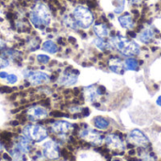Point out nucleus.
<instances>
[{"label":"nucleus","mask_w":161,"mask_h":161,"mask_svg":"<svg viewBox=\"0 0 161 161\" xmlns=\"http://www.w3.org/2000/svg\"><path fill=\"white\" fill-rule=\"evenodd\" d=\"M84 96L87 101L94 102L101 96V92L95 86H89L84 89Z\"/></svg>","instance_id":"f8f14e48"},{"label":"nucleus","mask_w":161,"mask_h":161,"mask_svg":"<svg viewBox=\"0 0 161 161\" xmlns=\"http://www.w3.org/2000/svg\"><path fill=\"white\" fill-rule=\"evenodd\" d=\"M73 14L76 25L82 28H88L93 23V15L92 11L84 6L75 7Z\"/></svg>","instance_id":"7ed1b4c3"},{"label":"nucleus","mask_w":161,"mask_h":161,"mask_svg":"<svg viewBox=\"0 0 161 161\" xmlns=\"http://www.w3.org/2000/svg\"><path fill=\"white\" fill-rule=\"evenodd\" d=\"M77 75L72 73H65L58 78V84L61 86H72L77 82Z\"/></svg>","instance_id":"4468645a"},{"label":"nucleus","mask_w":161,"mask_h":161,"mask_svg":"<svg viewBox=\"0 0 161 161\" xmlns=\"http://www.w3.org/2000/svg\"><path fill=\"white\" fill-rule=\"evenodd\" d=\"M23 134L29 141L33 140L37 142H41L47 138V131L45 127L39 125H26L23 130Z\"/></svg>","instance_id":"20e7f679"},{"label":"nucleus","mask_w":161,"mask_h":161,"mask_svg":"<svg viewBox=\"0 0 161 161\" xmlns=\"http://www.w3.org/2000/svg\"><path fill=\"white\" fill-rule=\"evenodd\" d=\"M108 67L113 73H116L118 75H122L125 72V62L122 59H120L118 58H113L109 59Z\"/></svg>","instance_id":"ddd939ff"},{"label":"nucleus","mask_w":161,"mask_h":161,"mask_svg":"<svg viewBox=\"0 0 161 161\" xmlns=\"http://www.w3.org/2000/svg\"><path fill=\"white\" fill-rule=\"evenodd\" d=\"M8 65V61L3 58H0V69H4Z\"/></svg>","instance_id":"393cba45"},{"label":"nucleus","mask_w":161,"mask_h":161,"mask_svg":"<svg viewBox=\"0 0 161 161\" xmlns=\"http://www.w3.org/2000/svg\"><path fill=\"white\" fill-rule=\"evenodd\" d=\"M6 80L9 83V84H14L18 81V78L15 75H9L8 74L7 75V77H6Z\"/></svg>","instance_id":"b1692460"},{"label":"nucleus","mask_w":161,"mask_h":161,"mask_svg":"<svg viewBox=\"0 0 161 161\" xmlns=\"http://www.w3.org/2000/svg\"><path fill=\"white\" fill-rule=\"evenodd\" d=\"M94 44H95L99 49H101V50H105V49L107 48V46H108V43H107L102 38H97V39H95Z\"/></svg>","instance_id":"412c9836"},{"label":"nucleus","mask_w":161,"mask_h":161,"mask_svg":"<svg viewBox=\"0 0 161 161\" xmlns=\"http://www.w3.org/2000/svg\"><path fill=\"white\" fill-rule=\"evenodd\" d=\"M94 125L98 128V129H107L109 125V123L103 117H95L94 120Z\"/></svg>","instance_id":"6ab92c4d"},{"label":"nucleus","mask_w":161,"mask_h":161,"mask_svg":"<svg viewBox=\"0 0 161 161\" xmlns=\"http://www.w3.org/2000/svg\"><path fill=\"white\" fill-rule=\"evenodd\" d=\"M157 104H158L159 107H161V96H159V97L158 98V100H157Z\"/></svg>","instance_id":"bb28decb"},{"label":"nucleus","mask_w":161,"mask_h":161,"mask_svg":"<svg viewBox=\"0 0 161 161\" xmlns=\"http://www.w3.org/2000/svg\"><path fill=\"white\" fill-rule=\"evenodd\" d=\"M30 21L35 26H46L51 22V12L49 8L43 3H38L30 12Z\"/></svg>","instance_id":"f257e3e1"},{"label":"nucleus","mask_w":161,"mask_h":161,"mask_svg":"<svg viewBox=\"0 0 161 161\" xmlns=\"http://www.w3.org/2000/svg\"><path fill=\"white\" fill-rule=\"evenodd\" d=\"M154 37H155V33H154L153 29H151V28H149V27L144 28V29L140 33V35H139L140 40H141L142 42H144V43H148V42H152L153 39H154Z\"/></svg>","instance_id":"2eb2a0df"},{"label":"nucleus","mask_w":161,"mask_h":161,"mask_svg":"<svg viewBox=\"0 0 161 161\" xmlns=\"http://www.w3.org/2000/svg\"><path fill=\"white\" fill-rule=\"evenodd\" d=\"M110 43L113 47H115L120 53L126 57L136 56L140 52V47L138 43L133 41H130L123 36H115L111 38Z\"/></svg>","instance_id":"f03ea898"},{"label":"nucleus","mask_w":161,"mask_h":161,"mask_svg":"<svg viewBox=\"0 0 161 161\" xmlns=\"http://www.w3.org/2000/svg\"><path fill=\"white\" fill-rule=\"evenodd\" d=\"M25 77L32 84V85H41L49 81L50 76L42 72L36 71H25L24 73Z\"/></svg>","instance_id":"0eeeda50"},{"label":"nucleus","mask_w":161,"mask_h":161,"mask_svg":"<svg viewBox=\"0 0 161 161\" xmlns=\"http://www.w3.org/2000/svg\"><path fill=\"white\" fill-rule=\"evenodd\" d=\"M4 46H5V43H4V42H2V41L0 40V49H1V48H3Z\"/></svg>","instance_id":"cd10ccee"},{"label":"nucleus","mask_w":161,"mask_h":161,"mask_svg":"<svg viewBox=\"0 0 161 161\" xmlns=\"http://www.w3.org/2000/svg\"><path fill=\"white\" fill-rule=\"evenodd\" d=\"M93 31L96 34V36H98V38H106L108 36V28L107 27L106 25L104 24H96L93 26Z\"/></svg>","instance_id":"dca6fc26"},{"label":"nucleus","mask_w":161,"mask_h":161,"mask_svg":"<svg viewBox=\"0 0 161 161\" xmlns=\"http://www.w3.org/2000/svg\"><path fill=\"white\" fill-rule=\"evenodd\" d=\"M119 22L121 24V25L124 27V28H126V29H131L134 27V21H133V18L129 15V14H125L123 16H120L119 17Z\"/></svg>","instance_id":"f3484780"},{"label":"nucleus","mask_w":161,"mask_h":161,"mask_svg":"<svg viewBox=\"0 0 161 161\" xmlns=\"http://www.w3.org/2000/svg\"><path fill=\"white\" fill-rule=\"evenodd\" d=\"M42 49L44 51L50 53V54H55V53L58 52V48L57 44L54 42H52V41H46V42H44L42 43Z\"/></svg>","instance_id":"a211bd4d"},{"label":"nucleus","mask_w":161,"mask_h":161,"mask_svg":"<svg viewBox=\"0 0 161 161\" xmlns=\"http://www.w3.org/2000/svg\"><path fill=\"white\" fill-rule=\"evenodd\" d=\"M142 160L143 161H157L156 158H155L152 154H150V153H148V152H144V153L142 155Z\"/></svg>","instance_id":"4be33fe9"},{"label":"nucleus","mask_w":161,"mask_h":161,"mask_svg":"<svg viewBox=\"0 0 161 161\" xmlns=\"http://www.w3.org/2000/svg\"><path fill=\"white\" fill-rule=\"evenodd\" d=\"M125 69H127L129 71H136L139 67V64L136 59L129 58L125 61Z\"/></svg>","instance_id":"aec40b11"},{"label":"nucleus","mask_w":161,"mask_h":161,"mask_svg":"<svg viewBox=\"0 0 161 161\" xmlns=\"http://www.w3.org/2000/svg\"><path fill=\"white\" fill-rule=\"evenodd\" d=\"M7 75H8V74H7L6 72H1V73H0V77H1V78H3V79H6Z\"/></svg>","instance_id":"a878e982"},{"label":"nucleus","mask_w":161,"mask_h":161,"mask_svg":"<svg viewBox=\"0 0 161 161\" xmlns=\"http://www.w3.org/2000/svg\"><path fill=\"white\" fill-rule=\"evenodd\" d=\"M106 143L108 145V147L110 150L113 151H118V152H122L125 150V144L124 142L121 140L120 137H118L115 134H109L106 137Z\"/></svg>","instance_id":"1a4fd4ad"},{"label":"nucleus","mask_w":161,"mask_h":161,"mask_svg":"<svg viewBox=\"0 0 161 161\" xmlns=\"http://www.w3.org/2000/svg\"><path fill=\"white\" fill-rule=\"evenodd\" d=\"M72 128H73V125L66 121H58L51 125L52 131L59 136L66 135L72 130Z\"/></svg>","instance_id":"9b49d317"},{"label":"nucleus","mask_w":161,"mask_h":161,"mask_svg":"<svg viewBox=\"0 0 161 161\" xmlns=\"http://www.w3.org/2000/svg\"><path fill=\"white\" fill-rule=\"evenodd\" d=\"M131 2H133V3H136V2H138V0H130Z\"/></svg>","instance_id":"c85d7f7f"},{"label":"nucleus","mask_w":161,"mask_h":161,"mask_svg":"<svg viewBox=\"0 0 161 161\" xmlns=\"http://www.w3.org/2000/svg\"><path fill=\"white\" fill-rule=\"evenodd\" d=\"M79 136L84 141H86L92 144H94V145H100L103 142L102 135L99 132H97L96 130H93L92 128L82 129L79 133Z\"/></svg>","instance_id":"423d86ee"},{"label":"nucleus","mask_w":161,"mask_h":161,"mask_svg":"<svg viewBox=\"0 0 161 161\" xmlns=\"http://www.w3.org/2000/svg\"><path fill=\"white\" fill-rule=\"evenodd\" d=\"M42 152L45 158L49 159H57L59 157L58 144L53 141H46L42 144Z\"/></svg>","instance_id":"6e6552de"},{"label":"nucleus","mask_w":161,"mask_h":161,"mask_svg":"<svg viewBox=\"0 0 161 161\" xmlns=\"http://www.w3.org/2000/svg\"><path fill=\"white\" fill-rule=\"evenodd\" d=\"M27 117L30 121H37V120H42V119H44L47 117L48 115V112L47 110L42 108V107H40V106H36V107H32L30 108L27 112Z\"/></svg>","instance_id":"9d476101"},{"label":"nucleus","mask_w":161,"mask_h":161,"mask_svg":"<svg viewBox=\"0 0 161 161\" xmlns=\"http://www.w3.org/2000/svg\"><path fill=\"white\" fill-rule=\"evenodd\" d=\"M2 150H3V146H2V145L0 144V152H1Z\"/></svg>","instance_id":"c756f323"},{"label":"nucleus","mask_w":161,"mask_h":161,"mask_svg":"<svg viewBox=\"0 0 161 161\" xmlns=\"http://www.w3.org/2000/svg\"><path fill=\"white\" fill-rule=\"evenodd\" d=\"M50 58L46 55H42V54H39L37 56V60L41 63H47L49 61Z\"/></svg>","instance_id":"5701e85b"},{"label":"nucleus","mask_w":161,"mask_h":161,"mask_svg":"<svg viewBox=\"0 0 161 161\" xmlns=\"http://www.w3.org/2000/svg\"><path fill=\"white\" fill-rule=\"evenodd\" d=\"M128 142L139 147H146L149 144V140L146 135L139 129H134L128 134Z\"/></svg>","instance_id":"39448f33"}]
</instances>
